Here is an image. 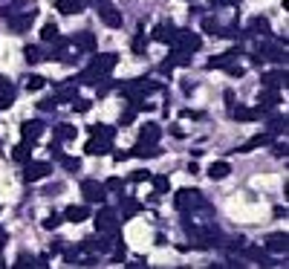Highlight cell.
Wrapping results in <instances>:
<instances>
[{
  "label": "cell",
  "instance_id": "17",
  "mask_svg": "<svg viewBox=\"0 0 289 269\" xmlns=\"http://www.w3.org/2000/svg\"><path fill=\"white\" fill-rule=\"evenodd\" d=\"M260 102H263V105L257 107V113H266L269 107H275V105H277V93H275V87H269V93L260 96Z\"/></svg>",
  "mask_w": 289,
  "mask_h": 269
},
{
  "label": "cell",
  "instance_id": "35",
  "mask_svg": "<svg viewBox=\"0 0 289 269\" xmlns=\"http://www.w3.org/2000/svg\"><path fill=\"white\" fill-rule=\"evenodd\" d=\"M72 107H75L78 113H87V110H90V102H87V99H78V96H75V99H72Z\"/></svg>",
  "mask_w": 289,
  "mask_h": 269
},
{
  "label": "cell",
  "instance_id": "43",
  "mask_svg": "<svg viewBox=\"0 0 289 269\" xmlns=\"http://www.w3.org/2000/svg\"><path fill=\"white\" fill-rule=\"evenodd\" d=\"M125 255H127L125 243H119V246H116V249H113V257H116V260H125Z\"/></svg>",
  "mask_w": 289,
  "mask_h": 269
},
{
  "label": "cell",
  "instance_id": "36",
  "mask_svg": "<svg viewBox=\"0 0 289 269\" xmlns=\"http://www.w3.org/2000/svg\"><path fill=\"white\" fill-rule=\"evenodd\" d=\"M145 47H148V41H145V35H139L136 41H133V52H136V55H145Z\"/></svg>",
  "mask_w": 289,
  "mask_h": 269
},
{
  "label": "cell",
  "instance_id": "32",
  "mask_svg": "<svg viewBox=\"0 0 289 269\" xmlns=\"http://www.w3.org/2000/svg\"><path fill=\"white\" fill-rule=\"evenodd\" d=\"M139 211V203H133V200H127L125 203V209H122V220H127V217H133Z\"/></svg>",
  "mask_w": 289,
  "mask_h": 269
},
{
  "label": "cell",
  "instance_id": "40",
  "mask_svg": "<svg viewBox=\"0 0 289 269\" xmlns=\"http://www.w3.org/2000/svg\"><path fill=\"white\" fill-rule=\"evenodd\" d=\"M203 29L214 35V32H217V21H211V18H206V21H203Z\"/></svg>",
  "mask_w": 289,
  "mask_h": 269
},
{
  "label": "cell",
  "instance_id": "26",
  "mask_svg": "<svg viewBox=\"0 0 289 269\" xmlns=\"http://www.w3.org/2000/svg\"><path fill=\"white\" fill-rule=\"evenodd\" d=\"M44 75H29V78H26V90H29V93H35V90H44Z\"/></svg>",
  "mask_w": 289,
  "mask_h": 269
},
{
  "label": "cell",
  "instance_id": "3",
  "mask_svg": "<svg viewBox=\"0 0 289 269\" xmlns=\"http://www.w3.org/2000/svg\"><path fill=\"white\" fill-rule=\"evenodd\" d=\"M49 171H52V165L49 162H26V168H23V180H26V183H38V180L49 176Z\"/></svg>",
  "mask_w": 289,
  "mask_h": 269
},
{
  "label": "cell",
  "instance_id": "27",
  "mask_svg": "<svg viewBox=\"0 0 289 269\" xmlns=\"http://www.w3.org/2000/svg\"><path fill=\"white\" fill-rule=\"evenodd\" d=\"M252 32H257V35H269V21H266V18H254Z\"/></svg>",
  "mask_w": 289,
  "mask_h": 269
},
{
  "label": "cell",
  "instance_id": "46",
  "mask_svg": "<svg viewBox=\"0 0 289 269\" xmlns=\"http://www.w3.org/2000/svg\"><path fill=\"white\" fill-rule=\"evenodd\" d=\"M211 3H214V6H223V3H229V6H237L240 0H211Z\"/></svg>",
  "mask_w": 289,
  "mask_h": 269
},
{
  "label": "cell",
  "instance_id": "2",
  "mask_svg": "<svg viewBox=\"0 0 289 269\" xmlns=\"http://www.w3.org/2000/svg\"><path fill=\"white\" fill-rule=\"evenodd\" d=\"M200 44L203 41L197 32H176V38H173V49H182V52H197Z\"/></svg>",
  "mask_w": 289,
  "mask_h": 269
},
{
  "label": "cell",
  "instance_id": "48",
  "mask_svg": "<svg viewBox=\"0 0 289 269\" xmlns=\"http://www.w3.org/2000/svg\"><path fill=\"white\" fill-rule=\"evenodd\" d=\"M133 116H136V110H127L125 116H122V122H125V125H127V122H133Z\"/></svg>",
  "mask_w": 289,
  "mask_h": 269
},
{
  "label": "cell",
  "instance_id": "15",
  "mask_svg": "<svg viewBox=\"0 0 289 269\" xmlns=\"http://www.w3.org/2000/svg\"><path fill=\"white\" fill-rule=\"evenodd\" d=\"M64 217H67L69 223H81V220H87V217H90V211L84 209V206H69V209L64 211Z\"/></svg>",
  "mask_w": 289,
  "mask_h": 269
},
{
  "label": "cell",
  "instance_id": "1",
  "mask_svg": "<svg viewBox=\"0 0 289 269\" xmlns=\"http://www.w3.org/2000/svg\"><path fill=\"white\" fill-rule=\"evenodd\" d=\"M95 229H99V232H110V234L119 232V217H116V211H110V209L99 211V214H95Z\"/></svg>",
  "mask_w": 289,
  "mask_h": 269
},
{
  "label": "cell",
  "instance_id": "38",
  "mask_svg": "<svg viewBox=\"0 0 289 269\" xmlns=\"http://www.w3.org/2000/svg\"><path fill=\"white\" fill-rule=\"evenodd\" d=\"M58 226H61V217H58V214H49L44 220V229H58Z\"/></svg>",
  "mask_w": 289,
  "mask_h": 269
},
{
  "label": "cell",
  "instance_id": "49",
  "mask_svg": "<svg viewBox=\"0 0 289 269\" xmlns=\"http://www.w3.org/2000/svg\"><path fill=\"white\" fill-rule=\"evenodd\" d=\"M229 75H237V78H240V75H243V67H229Z\"/></svg>",
  "mask_w": 289,
  "mask_h": 269
},
{
  "label": "cell",
  "instance_id": "30",
  "mask_svg": "<svg viewBox=\"0 0 289 269\" xmlns=\"http://www.w3.org/2000/svg\"><path fill=\"white\" fill-rule=\"evenodd\" d=\"M41 38H44V41H58V26L55 24H46L44 29H41Z\"/></svg>",
  "mask_w": 289,
  "mask_h": 269
},
{
  "label": "cell",
  "instance_id": "22",
  "mask_svg": "<svg viewBox=\"0 0 289 269\" xmlns=\"http://www.w3.org/2000/svg\"><path fill=\"white\" fill-rule=\"evenodd\" d=\"M159 125H145V128H142V136H139V139H145V142H156L159 139Z\"/></svg>",
  "mask_w": 289,
  "mask_h": 269
},
{
  "label": "cell",
  "instance_id": "23",
  "mask_svg": "<svg viewBox=\"0 0 289 269\" xmlns=\"http://www.w3.org/2000/svg\"><path fill=\"white\" fill-rule=\"evenodd\" d=\"M92 136H102V139H110L113 142V136H116V130L113 128H107V125H92Z\"/></svg>",
  "mask_w": 289,
  "mask_h": 269
},
{
  "label": "cell",
  "instance_id": "29",
  "mask_svg": "<svg viewBox=\"0 0 289 269\" xmlns=\"http://www.w3.org/2000/svg\"><path fill=\"white\" fill-rule=\"evenodd\" d=\"M55 136L58 139H75V128H72V125H58Z\"/></svg>",
  "mask_w": 289,
  "mask_h": 269
},
{
  "label": "cell",
  "instance_id": "41",
  "mask_svg": "<svg viewBox=\"0 0 289 269\" xmlns=\"http://www.w3.org/2000/svg\"><path fill=\"white\" fill-rule=\"evenodd\" d=\"M58 99H75V87H61Z\"/></svg>",
  "mask_w": 289,
  "mask_h": 269
},
{
  "label": "cell",
  "instance_id": "28",
  "mask_svg": "<svg viewBox=\"0 0 289 269\" xmlns=\"http://www.w3.org/2000/svg\"><path fill=\"white\" fill-rule=\"evenodd\" d=\"M266 142H269V136H266V133H260V136H252V139L246 142L240 151H252V148H260V145H266Z\"/></svg>",
  "mask_w": 289,
  "mask_h": 269
},
{
  "label": "cell",
  "instance_id": "33",
  "mask_svg": "<svg viewBox=\"0 0 289 269\" xmlns=\"http://www.w3.org/2000/svg\"><path fill=\"white\" fill-rule=\"evenodd\" d=\"M95 78H102V75H99V72L92 70V67H90V70H84V72H81V84H95Z\"/></svg>",
  "mask_w": 289,
  "mask_h": 269
},
{
  "label": "cell",
  "instance_id": "21",
  "mask_svg": "<svg viewBox=\"0 0 289 269\" xmlns=\"http://www.w3.org/2000/svg\"><path fill=\"white\" fill-rule=\"evenodd\" d=\"M280 81H286V72H266L263 87H280Z\"/></svg>",
  "mask_w": 289,
  "mask_h": 269
},
{
  "label": "cell",
  "instance_id": "12",
  "mask_svg": "<svg viewBox=\"0 0 289 269\" xmlns=\"http://www.w3.org/2000/svg\"><path fill=\"white\" fill-rule=\"evenodd\" d=\"M21 133H23V139L26 142H35L41 133H44V125H41V122H26V125L21 128Z\"/></svg>",
  "mask_w": 289,
  "mask_h": 269
},
{
  "label": "cell",
  "instance_id": "25",
  "mask_svg": "<svg viewBox=\"0 0 289 269\" xmlns=\"http://www.w3.org/2000/svg\"><path fill=\"white\" fill-rule=\"evenodd\" d=\"M12 102H15V87H6L3 93H0V110H6V107H12Z\"/></svg>",
  "mask_w": 289,
  "mask_h": 269
},
{
  "label": "cell",
  "instance_id": "50",
  "mask_svg": "<svg viewBox=\"0 0 289 269\" xmlns=\"http://www.w3.org/2000/svg\"><path fill=\"white\" fill-rule=\"evenodd\" d=\"M275 153L277 156H286V145H275Z\"/></svg>",
  "mask_w": 289,
  "mask_h": 269
},
{
  "label": "cell",
  "instance_id": "16",
  "mask_svg": "<svg viewBox=\"0 0 289 269\" xmlns=\"http://www.w3.org/2000/svg\"><path fill=\"white\" fill-rule=\"evenodd\" d=\"M237 55H240L237 49H229V52H223V55H217V58L208 61V67H211V70H214V67H229V61H231V58H237Z\"/></svg>",
  "mask_w": 289,
  "mask_h": 269
},
{
  "label": "cell",
  "instance_id": "51",
  "mask_svg": "<svg viewBox=\"0 0 289 269\" xmlns=\"http://www.w3.org/2000/svg\"><path fill=\"white\" fill-rule=\"evenodd\" d=\"M6 87H9V78H3V75H0V93H3Z\"/></svg>",
  "mask_w": 289,
  "mask_h": 269
},
{
  "label": "cell",
  "instance_id": "42",
  "mask_svg": "<svg viewBox=\"0 0 289 269\" xmlns=\"http://www.w3.org/2000/svg\"><path fill=\"white\" fill-rule=\"evenodd\" d=\"M272 130H275V133L286 130V116H283V119H275V122H272Z\"/></svg>",
  "mask_w": 289,
  "mask_h": 269
},
{
  "label": "cell",
  "instance_id": "18",
  "mask_svg": "<svg viewBox=\"0 0 289 269\" xmlns=\"http://www.w3.org/2000/svg\"><path fill=\"white\" fill-rule=\"evenodd\" d=\"M234 119L237 122H252V119H260V113L252 110V107H234Z\"/></svg>",
  "mask_w": 289,
  "mask_h": 269
},
{
  "label": "cell",
  "instance_id": "20",
  "mask_svg": "<svg viewBox=\"0 0 289 269\" xmlns=\"http://www.w3.org/2000/svg\"><path fill=\"white\" fill-rule=\"evenodd\" d=\"M58 9H61L64 15H78L84 6H81L78 0H58Z\"/></svg>",
  "mask_w": 289,
  "mask_h": 269
},
{
  "label": "cell",
  "instance_id": "13",
  "mask_svg": "<svg viewBox=\"0 0 289 269\" xmlns=\"http://www.w3.org/2000/svg\"><path fill=\"white\" fill-rule=\"evenodd\" d=\"M12 156H15V162H29V156H32V142H26V139H23L21 145H15Z\"/></svg>",
  "mask_w": 289,
  "mask_h": 269
},
{
  "label": "cell",
  "instance_id": "34",
  "mask_svg": "<svg viewBox=\"0 0 289 269\" xmlns=\"http://www.w3.org/2000/svg\"><path fill=\"white\" fill-rule=\"evenodd\" d=\"M153 186H156V194H165V191L171 188V183H168V176H156V180H153Z\"/></svg>",
  "mask_w": 289,
  "mask_h": 269
},
{
  "label": "cell",
  "instance_id": "14",
  "mask_svg": "<svg viewBox=\"0 0 289 269\" xmlns=\"http://www.w3.org/2000/svg\"><path fill=\"white\" fill-rule=\"evenodd\" d=\"M32 21H35V9H26L21 18H12L9 24H12V29H15V32H21V29H26V26L32 24Z\"/></svg>",
  "mask_w": 289,
  "mask_h": 269
},
{
  "label": "cell",
  "instance_id": "45",
  "mask_svg": "<svg viewBox=\"0 0 289 269\" xmlns=\"http://www.w3.org/2000/svg\"><path fill=\"white\" fill-rule=\"evenodd\" d=\"M55 102H58V99H46V102H41V110H52Z\"/></svg>",
  "mask_w": 289,
  "mask_h": 269
},
{
  "label": "cell",
  "instance_id": "5",
  "mask_svg": "<svg viewBox=\"0 0 289 269\" xmlns=\"http://www.w3.org/2000/svg\"><path fill=\"white\" fill-rule=\"evenodd\" d=\"M200 191H188V188H182V191H176V197H173V206L179 211H185V209H191V206H197L200 203V197H197Z\"/></svg>",
  "mask_w": 289,
  "mask_h": 269
},
{
  "label": "cell",
  "instance_id": "6",
  "mask_svg": "<svg viewBox=\"0 0 289 269\" xmlns=\"http://www.w3.org/2000/svg\"><path fill=\"white\" fill-rule=\"evenodd\" d=\"M116 61H119V58H116L113 52H104V55H95V58H92V70L99 72V75H107V72H110V70L116 67Z\"/></svg>",
  "mask_w": 289,
  "mask_h": 269
},
{
  "label": "cell",
  "instance_id": "37",
  "mask_svg": "<svg viewBox=\"0 0 289 269\" xmlns=\"http://www.w3.org/2000/svg\"><path fill=\"white\" fill-rule=\"evenodd\" d=\"M61 162H64V168H69V171H78L81 162L78 159H72V156H61Z\"/></svg>",
  "mask_w": 289,
  "mask_h": 269
},
{
  "label": "cell",
  "instance_id": "44",
  "mask_svg": "<svg viewBox=\"0 0 289 269\" xmlns=\"http://www.w3.org/2000/svg\"><path fill=\"white\" fill-rule=\"evenodd\" d=\"M142 180H150L148 171H136V174H133V183H142Z\"/></svg>",
  "mask_w": 289,
  "mask_h": 269
},
{
  "label": "cell",
  "instance_id": "8",
  "mask_svg": "<svg viewBox=\"0 0 289 269\" xmlns=\"http://www.w3.org/2000/svg\"><path fill=\"white\" fill-rule=\"evenodd\" d=\"M84 151L90 153V156H102V153L110 151V139H102V136H92L87 145H84Z\"/></svg>",
  "mask_w": 289,
  "mask_h": 269
},
{
  "label": "cell",
  "instance_id": "7",
  "mask_svg": "<svg viewBox=\"0 0 289 269\" xmlns=\"http://www.w3.org/2000/svg\"><path fill=\"white\" fill-rule=\"evenodd\" d=\"M99 18H102L110 29H119V26H122V12L113 9V6H99Z\"/></svg>",
  "mask_w": 289,
  "mask_h": 269
},
{
  "label": "cell",
  "instance_id": "4",
  "mask_svg": "<svg viewBox=\"0 0 289 269\" xmlns=\"http://www.w3.org/2000/svg\"><path fill=\"white\" fill-rule=\"evenodd\" d=\"M104 191H107V188H104L102 183H95V180H84V183H81V194L90 200V203H104V197H107Z\"/></svg>",
  "mask_w": 289,
  "mask_h": 269
},
{
  "label": "cell",
  "instance_id": "24",
  "mask_svg": "<svg viewBox=\"0 0 289 269\" xmlns=\"http://www.w3.org/2000/svg\"><path fill=\"white\" fill-rule=\"evenodd\" d=\"M75 47H81V49H92V47H95V38H92V32H81V35L75 38Z\"/></svg>",
  "mask_w": 289,
  "mask_h": 269
},
{
  "label": "cell",
  "instance_id": "47",
  "mask_svg": "<svg viewBox=\"0 0 289 269\" xmlns=\"http://www.w3.org/2000/svg\"><path fill=\"white\" fill-rule=\"evenodd\" d=\"M127 156H130V153H125V151H116V153H113L116 162H122V159H127Z\"/></svg>",
  "mask_w": 289,
  "mask_h": 269
},
{
  "label": "cell",
  "instance_id": "10",
  "mask_svg": "<svg viewBox=\"0 0 289 269\" xmlns=\"http://www.w3.org/2000/svg\"><path fill=\"white\" fill-rule=\"evenodd\" d=\"M159 148H156V142H145V139H139L136 142V148L130 151V156H159Z\"/></svg>",
  "mask_w": 289,
  "mask_h": 269
},
{
  "label": "cell",
  "instance_id": "9",
  "mask_svg": "<svg viewBox=\"0 0 289 269\" xmlns=\"http://www.w3.org/2000/svg\"><path fill=\"white\" fill-rule=\"evenodd\" d=\"M173 38H176V29H173L171 24L153 26V41H159V44H173Z\"/></svg>",
  "mask_w": 289,
  "mask_h": 269
},
{
  "label": "cell",
  "instance_id": "11",
  "mask_svg": "<svg viewBox=\"0 0 289 269\" xmlns=\"http://www.w3.org/2000/svg\"><path fill=\"white\" fill-rule=\"evenodd\" d=\"M266 249H269V252H286V249H289V237L283 232L272 234V237L266 240Z\"/></svg>",
  "mask_w": 289,
  "mask_h": 269
},
{
  "label": "cell",
  "instance_id": "39",
  "mask_svg": "<svg viewBox=\"0 0 289 269\" xmlns=\"http://www.w3.org/2000/svg\"><path fill=\"white\" fill-rule=\"evenodd\" d=\"M104 188H107V191H119V188H122V180H119V176H110V180L104 183Z\"/></svg>",
  "mask_w": 289,
  "mask_h": 269
},
{
  "label": "cell",
  "instance_id": "31",
  "mask_svg": "<svg viewBox=\"0 0 289 269\" xmlns=\"http://www.w3.org/2000/svg\"><path fill=\"white\" fill-rule=\"evenodd\" d=\"M23 55H26V61H29V64H38V61L44 58L38 47H26V49H23Z\"/></svg>",
  "mask_w": 289,
  "mask_h": 269
},
{
  "label": "cell",
  "instance_id": "19",
  "mask_svg": "<svg viewBox=\"0 0 289 269\" xmlns=\"http://www.w3.org/2000/svg\"><path fill=\"white\" fill-rule=\"evenodd\" d=\"M229 162H214L211 165V168H208V176H211V180H223V176H229Z\"/></svg>",
  "mask_w": 289,
  "mask_h": 269
}]
</instances>
